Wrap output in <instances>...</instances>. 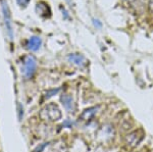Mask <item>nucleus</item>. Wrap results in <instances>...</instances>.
Wrapping results in <instances>:
<instances>
[{"label":"nucleus","mask_w":153,"mask_h":152,"mask_svg":"<svg viewBox=\"0 0 153 152\" xmlns=\"http://www.w3.org/2000/svg\"><path fill=\"white\" fill-rule=\"evenodd\" d=\"M39 116H40L42 121L53 122L59 121L61 119V116H62V114H61V110L58 107V105L52 102V103H48L47 105H45L41 109Z\"/></svg>","instance_id":"f257e3e1"},{"label":"nucleus","mask_w":153,"mask_h":152,"mask_svg":"<svg viewBox=\"0 0 153 152\" xmlns=\"http://www.w3.org/2000/svg\"><path fill=\"white\" fill-rule=\"evenodd\" d=\"M65 1L68 2V3H71V0H65Z\"/></svg>","instance_id":"6ab92c4d"},{"label":"nucleus","mask_w":153,"mask_h":152,"mask_svg":"<svg viewBox=\"0 0 153 152\" xmlns=\"http://www.w3.org/2000/svg\"><path fill=\"white\" fill-rule=\"evenodd\" d=\"M99 107L98 106H93V107H89V108H86L84 111L81 113V116H79V119L81 122H89L93 117L95 116L96 112Z\"/></svg>","instance_id":"0eeeda50"},{"label":"nucleus","mask_w":153,"mask_h":152,"mask_svg":"<svg viewBox=\"0 0 153 152\" xmlns=\"http://www.w3.org/2000/svg\"><path fill=\"white\" fill-rule=\"evenodd\" d=\"M93 24H94V26L96 27V28H101V26H102V24L100 23L98 19H93Z\"/></svg>","instance_id":"dca6fc26"},{"label":"nucleus","mask_w":153,"mask_h":152,"mask_svg":"<svg viewBox=\"0 0 153 152\" xmlns=\"http://www.w3.org/2000/svg\"><path fill=\"white\" fill-rule=\"evenodd\" d=\"M31 0H16V3L22 7H27Z\"/></svg>","instance_id":"2eb2a0df"},{"label":"nucleus","mask_w":153,"mask_h":152,"mask_svg":"<svg viewBox=\"0 0 153 152\" xmlns=\"http://www.w3.org/2000/svg\"><path fill=\"white\" fill-rule=\"evenodd\" d=\"M36 10L41 16H44V18H47L50 16V8L45 2H39L36 6Z\"/></svg>","instance_id":"1a4fd4ad"},{"label":"nucleus","mask_w":153,"mask_h":152,"mask_svg":"<svg viewBox=\"0 0 153 152\" xmlns=\"http://www.w3.org/2000/svg\"><path fill=\"white\" fill-rule=\"evenodd\" d=\"M1 5H2V12H3V19H4V24H5L6 33L8 35L9 39L12 40L13 39V28H12L10 9H9V6L7 4L6 0H1Z\"/></svg>","instance_id":"7ed1b4c3"},{"label":"nucleus","mask_w":153,"mask_h":152,"mask_svg":"<svg viewBox=\"0 0 153 152\" xmlns=\"http://www.w3.org/2000/svg\"><path fill=\"white\" fill-rule=\"evenodd\" d=\"M62 12H65V19H70V16H68V12L65 11V9H62Z\"/></svg>","instance_id":"a211bd4d"},{"label":"nucleus","mask_w":153,"mask_h":152,"mask_svg":"<svg viewBox=\"0 0 153 152\" xmlns=\"http://www.w3.org/2000/svg\"><path fill=\"white\" fill-rule=\"evenodd\" d=\"M73 125H74V122H71V119H65V121L61 124V127H62V128H73Z\"/></svg>","instance_id":"4468645a"},{"label":"nucleus","mask_w":153,"mask_h":152,"mask_svg":"<svg viewBox=\"0 0 153 152\" xmlns=\"http://www.w3.org/2000/svg\"><path fill=\"white\" fill-rule=\"evenodd\" d=\"M18 116H19V121H22L24 117V107L21 103H18Z\"/></svg>","instance_id":"f8f14e48"},{"label":"nucleus","mask_w":153,"mask_h":152,"mask_svg":"<svg viewBox=\"0 0 153 152\" xmlns=\"http://www.w3.org/2000/svg\"><path fill=\"white\" fill-rule=\"evenodd\" d=\"M48 144L49 143H42V144H40L39 146H37L35 149L33 150V152H42L44 150V148H45L46 146H48Z\"/></svg>","instance_id":"ddd939ff"},{"label":"nucleus","mask_w":153,"mask_h":152,"mask_svg":"<svg viewBox=\"0 0 153 152\" xmlns=\"http://www.w3.org/2000/svg\"><path fill=\"white\" fill-rule=\"evenodd\" d=\"M148 5H149V9L153 12V0H149V4Z\"/></svg>","instance_id":"f3484780"},{"label":"nucleus","mask_w":153,"mask_h":152,"mask_svg":"<svg viewBox=\"0 0 153 152\" xmlns=\"http://www.w3.org/2000/svg\"><path fill=\"white\" fill-rule=\"evenodd\" d=\"M145 134L142 129H138L136 131H133L132 133L128 134L126 137V144L130 147H136L140 144V142L143 140Z\"/></svg>","instance_id":"20e7f679"},{"label":"nucleus","mask_w":153,"mask_h":152,"mask_svg":"<svg viewBox=\"0 0 153 152\" xmlns=\"http://www.w3.org/2000/svg\"><path fill=\"white\" fill-rule=\"evenodd\" d=\"M49 152H68V146L63 141H57L51 145Z\"/></svg>","instance_id":"9d476101"},{"label":"nucleus","mask_w":153,"mask_h":152,"mask_svg":"<svg viewBox=\"0 0 153 152\" xmlns=\"http://www.w3.org/2000/svg\"><path fill=\"white\" fill-rule=\"evenodd\" d=\"M42 45V40L40 37H37V36H33L28 40L27 42V47H28L29 50L31 51H38L40 49Z\"/></svg>","instance_id":"6e6552de"},{"label":"nucleus","mask_w":153,"mask_h":152,"mask_svg":"<svg viewBox=\"0 0 153 152\" xmlns=\"http://www.w3.org/2000/svg\"><path fill=\"white\" fill-rule=\"evenodd\" d=\"M59 92H60V88H57V89H50V90H48V91H46L45 93H44L43 98H42V101L49 99V98H51L52 96H54V95L58 94Z\"/></svg>","instance_id":"9b49d317"},{"label":"nucleus","mask_w":153,"mask_h":152,"mask_svg":"<svg viewBox=\"0 0 153 152\" xmlns=\"http://www.w3.org/2000/svg\"><path fill=\"white\" fill-rule=\"evenodd\" d=\"M37 70V60L34 56L27 55L23 59V68L22 73L26 79H31L35 75Z\"/></svg>","instance_id":"f03ea898"},{"label":"nucleus","mask_w":153,"mask_h":152,"mask_svg":"<svg viewBox=\"0 0 153 152\" xmlns=\"http://www.w3.org/2000/svg\"><path fill=\"white\" fill-rule=\"evenodd\" d=\"M60 101L61 103H62L63 107L68 110V112H74L76 109V104H75V101H74L73 97L71 96V95L66 94V93H65V94H62L60 96Z\"/></svg>","instance_id":"423d86ee"},{"label":"nucleus","mask_w":153,"mask_h":152,"mask_svg":"<svg viewBox=\"0 0 153 152\" xmlns=\"http://www.w3.org/2000/svg\"><path fill=\"white\" fill-rule=\"evenodd\" d=\"M68 59L70 62H71L73 65H76L79 67H85L87 65V59L86 57L82 54H78V53H71V54H68Z\"/></svg>","instance_id":"39448f33"}]
</instances>
